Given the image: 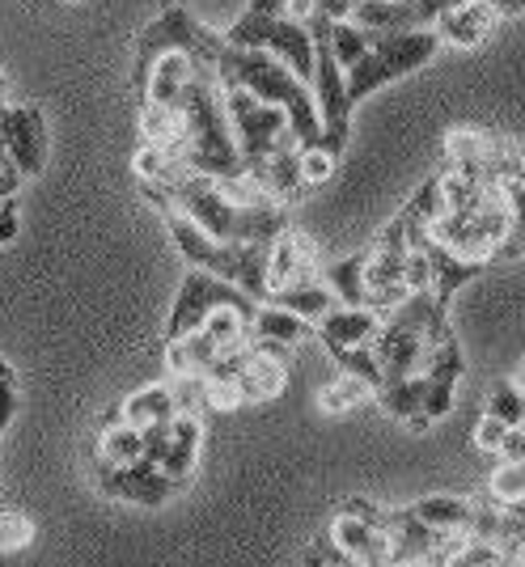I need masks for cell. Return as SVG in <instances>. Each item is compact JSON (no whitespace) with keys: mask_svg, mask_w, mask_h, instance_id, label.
<instances>
[{"mask_svg":"<svg viewBox=\"0 0 525 567\" xmlns=\"http://www.w3.org/2000/svg\"><path fill=\"white\" fill-rule=\"evenodd\" d=\"M144 183H157L174 199V208H183L195 225H204L220 241H238V246H246V241H276L285 229H292L285 204H241L225 190L220 178L187 169L178 157H166L157 178H144Z\"/></svg>","mask_w":525,"mask_h":567,"instance_id":"cell-1","label":"cell"},{"mask_svg":"<svg viewBox=\"0 0 525 567\" xmlns=\"http://www.w3.org/2000/svg\"><path fill=\"white\" fill-rule=\"evenodd\" d=\"M220 81H234V85L250 90L255 97H262V102L280 106L288 123H292V136H297L301 148H313L322 141V115H318L313 85L301 81L280 55H271L267 48H234L229 43L225 60H220Z\"/></svg>","mask_w":525,"mask_h":567,"instance_id":"cell-2","label":"cell"},{"mask_svg":"<svg viewBox=\"0 0 525 567\" xmlns=\"http://www.w3.org/2000/svg\"><path fill=\"white\" fill-rule=\"evenodd\" d=\"M178 111L187 118V144L178 153V162L213 178H246V162L238 153V136L229 123V106H225V85L213 72H199L192 90L183 94Z\"/></svg>","mask_w":525,"mask_h":567,"instance_id":"cell-3","label":"cell"},{"mask_svg":"<svg viewBox=\"0 0 525 567\" xmlns=\"http://www.w3.org/2000/svg\"><path fill=\"white\" fill-rule=\"evenodd\" d=\"M174 51L195 55L204 69H213L220 76V60L229 51V39L216 34L213 25L199 22L187 4L169 0L166 9L141 30V39H136V55H132V94H136V102H144V94H148V76L157 69V60H166Z\"/></svg>","mask_w":525,"mask_h":567,"instance_id":"cell-4","label":"cell"},{"mask_svg":"<svg viewBox=\"0 0 525 567\" xmlns=\"http://www.w3.org/2000/svg\"><path fill=\"white\" fill-rule=\"evenodd\" d=\"M445 48L441 34L424 25V30H390V34H373V48L360 55L348 69V97L360 106L369 94H378L382 85L403 81L406 72L424 69L436 51Z\"/></svg>","mask_w":525,"mask_h":567,"instance_id":"cell-5","label":"cell"},{"mask_svg":"<svg viewBox=\"0 0 525 567\" xmlns=\"http://www.w3.org/2000/svg\"><path fill=\"white\" fill-rule=\"evenodd\" d=\"M313 97H318V115H322V148H331L334 157H343L348 136H352V97H348V69L339 64L331 48V18L322 9H313Z\"/></svg>","mask_w":525,"mask_h":567,"instance_id":"cell-6","label":"cell"},{"mask_svg":"<svg viewBox=\"0 0 525 567\" xmlns=\"http://www.w3.org/2000/svg\"><path fill=\"white\" fill-rule=\"evenodd\" d=\"M225 85V106H229V123H234V136H238V153L246 162V174L259 178V169L267 166V157L285 144H297L292 136V123L280 106L262 102L250 90H241L234 81H220Z\"/></svg>","mask_w":525,"mask_h":567,"instance_id":"cell-7","label":"cell"},{"mask_svg":"<svg viewBox=\"0 0 525 567\" xmlns=\"http://www.w3.org/2000/svg\"><path fill=\"white\" fill-rule=\"evenodd\" d=\"M0 169L9 195H18L22 178H39L48 169V118L39 106H0Z\"/></svg>","mask_w":525,"mask_h":567,"instance_id":"cell-8","label":"cell"},{"mask_svg":"<svg viewBox=\"0 0 525 567\" xmlns=\"http://www.w3.org/2000/svg\"><path fill=\"white\" fill-rule=\"evenodd\" d=\"M220 306H234L241 309L250 322H255V313H259V301L234 280H220L213 271H204V267H192L183 284H178V297H174V306H169V318H166V343L169 339H183V334H192L213 309Z\"/></svg>","mask_w":525,"mask_h":567,"instance_id":"cell-9","label":"cell"},{"mask_svg":"<svg viewBox=\"0 0 525 567\" xmlns=\"http://www.w3.org/2000/svg\"><path fill=\"white\" fill-rule=\"evenodd\" d=\"M94 487L106 499H120L132 508H162L169 499H178L187 492L183 478L166 474L153 462H132V466H111V462H97L94 457Z\"/></svg>","mask_w":525,"mask_h":567,"instance_id":"cell-10","label":"cell"},{"mask_svg":"<svg viewBox=\"0 0 525 567\" xmlns=\"http://www.w3.org/2000/svg\"><path fill=\"white\" fill-rule=\"evenodd\" d=\"M445 9H450V0H360L352 9V22L373 30V34L424 30V25H436Z\"/></svg>","mask_w":525,"mask_h":567,"instance_id":"cell-11","label":"cell"},{"mask_svg":"<svg viewBox=\"0 0 525 567\" xmlns=\"http://www.w3.org/2000/svg\"><path fill=\"white\" fill-rule=\"evenodd\" d=\"M424 373H429L424 420H432V424H436V420H445V415L454 411L457 381H462V373H466V355H462V343H457L454 334H450V339H441V343H432Z\"/></svg>","mask_w":525,"mask_h":567,"instance_id":"cell-12","label":"cell"},{"mask_svg":"<svg viewBox=\"0 0 525 567\" xmlns=\"http://www.w3.org/2000/svg\"><path fill=\"white\" fill-rule=\"evenodd\" d=\"M501 22L504 18L487 4V0H462V4H450V9L436 18L432 30L441 34V43L471 51V48H478V43H487L492 30H496Z\"/></svg>","mask_w":525,"mask_h":567,"instance_id":"cell-13","label":"cell"},{"mask_svg":"<svg viewBox=\"0 0 525 567\" xmlns=\"http://www.w3.org/2000/svg\"><path fill=\"white\" fill-rule=\"evenodd\" d=\"M385 327V309H373V306H334L313 334L322 339V348H364V343H373L378 331Z\"/></svg>","mask_w":525,"mask_h":567,"instance_id":"cell-14","label":"cell"},{"mask_svg":"<svg viewBox=\"0 0 525 567\" xmlns=\"http://www.w3.org/2000/svg\"><path fill=\"white\" fill-rule=\"evenodd\" d=\"M327 534H331L334 543H339V550L348 555V564H390V534L378 529V525H369V520L334 508Z\"/></svg>","mask_w":525,"mask_h":567,"instance_id":"cell-15","label":"cell"},{"mask_svg":"<svg viewBox=\"0 0 525 567\" xmlns=\"http://www.w3.org/2000/svg\"><path fill=\"white\" fill-rule=\"evenodd\" d=\"M385 534H390V564H432V550L441 538V529H432L411 508H394Z\"/></svg>","mask_w":525,"mask_h":567,"instance_id":"cell-16","label":"cell"},{"mask_svg":"<svg viewBox=\"0 0 525 567\" xmlns=\"http://www.w3.org/2000/svg\"><path fill=\"white\" fill-rule=\"evenodd\" d=\"M267 301H271V306L292 309V313H301V318L313 322V327H318L334 306H343V301H339V292L322 280V271H318V276H301V280H288V284H280V288H271V297H267Z\"/></svg>","mask_w":525,"mask_h":567,"instance_id":"cell-17","label":"cell"},{"mask_svg":"<svg viewBox=\"0 0 525 567\" xmlns=\"http://www.w3.org/2000/svg\"><path fill=\"white\" fill-rule=\"evenodd\" d=\"M199 445H204V415H192V411H178L169 420V441L166 453H162V471L192 483L195 462H199Z\"/></svg>","mask_w":525,"mask_h":567,"instance_id":"cell-18","label":"cell"},{"mask_svg":"<svg viewBox=\"0 0 525 567\" xmlns=\"http://www.w3.org/2000/svg\"><path fill=\"white\" fill-rule=\"evenodd\" d=\"M424 399H429V373H411V378H394L378 390V402H382L385 415L403 420L415 432H429L432 420H424Z\"/></svg>","mask_w":525,"mask_h":567,"instance_id":"cell-19","label":"cell"},{"mask_svg":"<svg viewBox=\"0 0 525 567\" xmlns=\"http://www.w3.org/2000/svg\"><path fill=\"white\" fill-rule=\"evenodd\" d=\"M301 276H318L313 267V241L297 229H285V234L271 241V267H267V280L271 288H280L288 280H301Z\"/></svg>","mask_w":525,"mask_h":567,"instance_id":"cell-20","label":"cell"},{"mask_svg":"<svg viewBox=\"0 0 525 567\" xmlns=\"http://www.w3.org/2000/svg\"><path fill=\"white\" fill-rule=\"evenodd\" d=\"M216 355H220L216 339L204 331V327H195L192 334L169 339L166 343V369L174 373V378H204V373L213 369Z\"/></svg>","mask_w":525,"mask_h":567,"instance_id":"cell-21","label":"cell"},{"mask_svg":"<svg viewBox=\"0 0 525 567\" xmlns=\"http://www.w3.org/2000/svg\"><path fill=\"white\" fill-rule=\"evenodd\" d=\"M97 462H111V466H132L144 457V427L127 424L120 411H111L102 420V432H97Z\"/></svg>","mask_w":525,"mask_h":567,"instance_id":"cell-22","label":"cell"},{"mask_svg":"<svg viewBox=\"0 0 525 567\" xmlns=\"http://www.w3.org/2000/svg\"><path fill=\"white\" fill-rule=\"evenodd\" d=\"M310 334L313 322H306L301 313H292L285 306H271V301H262L255 322H250V339H267V343H280V348H297Z\"/></svg>","mask_w":525,"mask_h":567,"instance_id":"cell-23","label":"cell"},{"mask_svg":"<svg viewBox=\"0 0 525 567\" xmlns=\"http://www.w3.org/2000/svg\"><path fill=\"white\" fill-rule=\"evenodd\" d=\"M120 415L136 427L166 424V420H174V381H153V385L132 390V394L120 402Z\"/></svg>","mask_w":525,"mask_h":567,"instance_id":"cell-24","label":"cell"},{"mask_svg":"<svg viewBox=\"0 0 525 567\" xmlns=\"http://www.w3.org/2000/svg\"><path fill=\"white\" fill-rule=\"evenodd\" d=\"M241 394H246V402H267L276 399L280 390L288 385V369H285V355H271L262 352L259 343H255V360L241 369Z\"/></svg>","mask_w":525,"mask_h":567,"instance_id":"cell-25","label":"cell"},{"mask_svg":"<svg viewBox=\"0 0 525 567\" xmlns=\"http://www.w3.org/2000/svg\"><path fill=\"white\" fill-rule=\"evenodd\" d=\"M364 262H369V250H357V255H348V259L331 262V267L322 271V280H327L334 292H339V301H343V306H369V280H364Z\"/></svg>","mask_w":525,"mask_h":567,"instance_id":"cell-26","label":"cell"},{"mask_svg":"<svg viewBox=\"0 0 525 567\" xmlns=\"http://www.w3.org/2000/svg\"><path fill=\"white\" fill-rule=\"evenodd\" d=\"M318 0H246L238 13V25H259L276 22V18H292V22H310Z\"/></svg>","mask_w":525,"mask_h":567,"instance_id":"cell-27","label":"cell"},{"mask_svg":"<svg viewBox=\"0 0 525 567\" xmlns=\"http://www.w3.org/2000/svg\"><path fill=\"white\" fill-rule=\"evenodd\" d=\"M369 394H378L369 381L357 378V373H343L339 381H331V385H322V390H318V406H322L327 415H343V411L360 406Z\"/></svg>","mask_w":525,"mask_h":567,"instance_id":"cell-28","label":"cell"},{"mask_svg":"<svg viewBox=\"0 0 525 567\" xmlns=\"http://www.w3.org/2000/svg\"><path fill=\"white\" fill-rule=\"evenodd\" d=\"M492 148H496V141H492V136H483V132H475V127H454V132H450V141H445V153H450V162H454V166L483 169L487 166V157H492Z\"/></svg>","mask_w":525,"mask_h":567,"instance_id":"cell-29","label":"cell"},{"mask_svg":"<svg viewBox=\"0 0 525 567\" xmlns=\"http://www.w3.org/2000/svg\"><path fill=\"white\" fill-rule=\"evenodd\" d=\"M487 499L496 508H513L525 499V462H501L487 474Z\"/></svg>","mask_w":525,"mask_h":567,"instance_id":"cell-30","label":"cell"},{"mask_svg":"<svg viewBox=\"0 0 525 567\" xmlns=\"http://www.w3.org/2000/svg\"><path fill=\"white\" fill-rule=\"evenodd\" d=\"M331 48H334V55H339V64L352 69L360 55L373 48V30L357 25L352 18H343V22H334L331 18Z\"/></svg>","mask_w":525,"mask_h":567,"instance_id":"cell-31","label":"cell"},{"mask_svg":"<svg viewBox=\"0 0 525 567\" xmlns=\"http://www.w3.org/2000/svg\"><path fill=\"white\" fill-rule=\"evenodd\" d=\"M483 411H492V415H501L504 424H525V390L517 385V378L508 381H496L492 385V394H487V406Z\"/></svg>","mask_w":525,"mask_h":567,"instance_id":"cell-32","label":"cell"},{"mask_svg":"<svg viewBox=\"0 0 525 567\" xmlns=\"http://www.w3.org/2000/svg\"><path fill=\"white\" fill-rule=\"evenodd\" d=\"M34 543V520L22 508H0V555H18Z\"/></svg>","mask_w":525,"mask_h":567,"instance_id":"cell-33","label":"cell"},{"mask_svg":"<svg viewBox=\"0 0 525 567\" xmlns=\"http://www.w3.org/2000/svg\"><path fill=\"white\" fill-rule=\"evenodd\" d=\"M334 157L331 148H322V144H313V148H301V178H306V187H318V183H327L334 174Z\"/></svg>","mask_w":525,"mask_h":567,"instance_id":"cell-34","label":"cell"},{"mask_svg":"<svg viewBox=\"0 0 525 567\" xmlns=\"http://www.w3.org/2000/svg\"><path fill=\"white\" fill-rule=\"evenodd\" d=\"M204 390H208V411H238L246 402L241 385L229 378H204Z\"/></svg>","mask_w":525,"mask_h":567,"instance_id":"cell-35","label":"cell"},{"mask_svg":"<svg viewBox=\"0 0 525 567\" xmlns=\"http://www.w3.org/2000/svg\"><path fill=\"white\" fill-rule=\"evenodd\" d=\"M513 424H504L501 415H492V411H483L475 420V427H471V436H475V450L483 453H496L501 450V441H504V432H508Z\"/></svg>","mask_w":525,"mask_h":567,"instance_id":"cell-36","label":"cell"},{"mask_svg":"<svg viewBox=\"0 0 525 567\" xmlns=\"http://www.w3.org/2000/svg\"><path fill=\"white\" fill-rule=\"evenodd\" d=\"M339 513H352V517H360V520H369V525H378V529H385L394 508H382V504H373V499H364V496H348V499H339Z\"/></svg>","mask_w":525,"mask_h":567,"instance_id":"cell-37","label":"cell"},{"mask_svg":"<svg viewBox=\"0 0 525 567\" xmlns=\"http://www.w3.org/2000/svg\"><path fill=\"white\" fill-rule=\"evenodd\" d=\"M306 564H348V555L339 550L331 534H318V543L306 550Z\"/></svg>","mask_w":525,"mask_h":567,"instance_id":"cell-38","label":"cell"},{"mask_svg":"<svg viewBox=\"0 0 525 567\" xmlns=\"http://www.w3.org/2000/svg\"><path fill=\"white\" fill-rule=\"evenodd\" d=\"M496 457H501V462H525V424H517V427H508V432H504Z\"/></svg>","mask_w":525,"mask_h":567,"instance_id":"cell-39","label":"cell"},{"mask_svg":"<svg viewBox=\"0 0 525 567\" xmlns=\"http://www.w3.org/2000/svg\"><path fill=\"white\" fill-rule=\"evenodd\" d=\"M18 199H0V246H9L18 237Z\"/></svg>","mask_w":525,"mask_h":567,"instance_id":"cell-40","label":"cell"},{"mask_svg":"<svg viewBox=\"0 0 525 567\" xmlns=\"http://www.w3.org/2000/svg\"><path fill=\"white\" fill-rule=\"evenodd\" d=\"M13 415H18V381L13 385H0V432H9Z\"/></svg>","mask_w":525,"mask_h":567,"instance_id":"cell-41","label":"cell"},{"mask_svg":"<svg viewBox=\"0 0 525 567\" xmlns=\"http://www.w3.org/2000/svg\"><path fill=\"white\" fill-rule=\"evenodd\" d=\"M487 4L501 13L504 22H508V18H517V13H525V0H487Z\"/></svg>","mask_w":525,"mask_h":567,"instance_id":"cell-42","label":"cell"},{"mask_svg":"<svg viewBox=\"0 0 525 567\" xmlns=\"http://www.w3.org/2000/svg\"><path fill=\"white\" fill-rule=\"evenodd\" d=\"M13 381H18V373H13V364H9L4 355H0V385H13Z\"/></svg>","mask_w":525,"mask_h":567,"instance_id":"cell-43","label":"cell"},{"mask_svg":"<svg viewBox=\"0 0 525 567\" xmlns=\"http://www.w3.org/2000/svg\"><path fill=\"white\" fill-rule=\"evenodd\" d=\"M0 106H9V85H4V76H0Z\"/></svg>","mask_w":525,"mask_h":567,"instance_id":"cell-44","label":"cell"},{"mask_svg":"<svg viewBox=\"0 0 525 567\" xmlns=\"http://www.w3.org/2000/svg\"><path fill=\"white\" fill-rule=\"evenodd\" d=\"M517 385H522V390H525V364H522V369H517Z\"/></svg>","mask_w":525,"mask_h":567,"instance_id":"cell-45","label":"cell"},{"mask_svg":"<svg viewBox=\"0 0 525 567\" xmlns=\"http://www.w3.org/2000/svg\"><path fill=\"white\" fill-rule=\"evenodd\" d=\"M0 195H9V190H4V169H0Z\"/></svg>","mask_w":525,"mask_h":567,"instance_id":"cell-46","label":"cell"},{"mask_svg":"<svg viewBox=\"0 0 525 567\" xmlns=\"http://www.w3.org/2000/svg\"><path fill=\"white\" fill-rule=\"evenodd\" d=\"M450 4H462V0H450Z\"/></svg>","mask_w":525,"mask_h":567,"instance_id":"cell-47","label":"cell"},{"mask_svg":"<svg viewBox=\"0 0 525 567\" xmlns=\"http://www.w3.org/2000/svg\"><path fill=\"white\" fill-rule=\"evenodd\" d=\"M0 436H4V432H0Z\"/></svg>","mask_w":525,"mask_h":567,"instance_id":"cell-48","label":"cell"}]
</instances>
